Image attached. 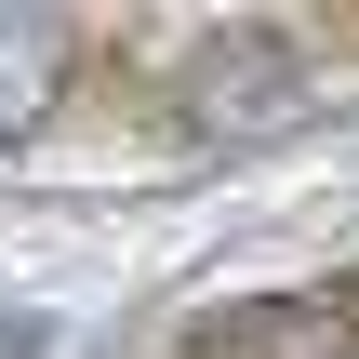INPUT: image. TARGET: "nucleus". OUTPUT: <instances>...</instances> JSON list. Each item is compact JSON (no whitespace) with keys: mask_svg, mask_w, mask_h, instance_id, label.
I'll return each mask as SVG.
<instances>
[{"mask_svg":"<svg viewBox=\"0 0 359 359\" xmlns=\"http://www.w3.org/2000/svg\"><path fill=\"white\" fill-rule=\"evenodd\" d=\"M173 120L200 147H266V133L306 120V53L280 27H200L187 67H173Z\"/></svg>","mask_w":359,"mask_h":359,"instance_id":"1","label":"nucleus"},{"mask_svg":"<svg viewBox=\"0 0 359 359\" xmlns=\"http://www.w3.org/2000/svg\"><path fill=\"white\" fill-rule=\"evenodd\" d=\"M187 359H359V293L346 280H320V293H253V306H226Z\"/></svg>","mask_w":359,"mask_h":359,"instance_id":"2","label":"nucleus"},{"mask_svg":"<svg viewBox=\"0 0 359 359\" xmlns=\"http://www.w3.org/2000/svg\"><path fill=\"white\" fill-rule=\"evenodd\" d=\"M67 67H80V27L67 13H0V147L67 107Z\"/></svg>","mask_w":359,"mask_h":359,"instance_id":"3","label":"nucleus"}]
</instances>
